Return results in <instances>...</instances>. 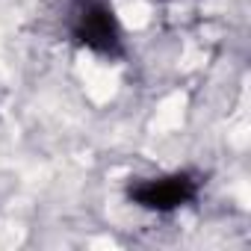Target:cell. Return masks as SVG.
Masks as SVG:
<instances>
[{"label":"cell","mask_w":251,"mask_h":251,"mask_svg":"<svg viewBox=\"0 0 251 251\" xmlns=\"http://www.w3.org/2000/svg\"><path fill=\"white\" fill-rule=\"evenodd\" d=\"M71 36L77 45L100 53V56H118L121 53V30L118 18L109 3L103 0H83L71 18Z\"/></svg>","instance_id":"cell-1"},{"label":"cell","mask_w":251,"mask_h":251,"mask_svg":"<svg viewBox=\"0 0 251 251\" xmlns=\"http://www.w3.org/2000/svg\"><path fill=\"white\" fill-rule=\"evenodd\" d=\"M195 195H198V180L186 172H175L163 177H142L127 186V198L136 207L154 210V213H172L189 204Z\"/></svg>","instance_id":"cell-2"}]
</instances>
